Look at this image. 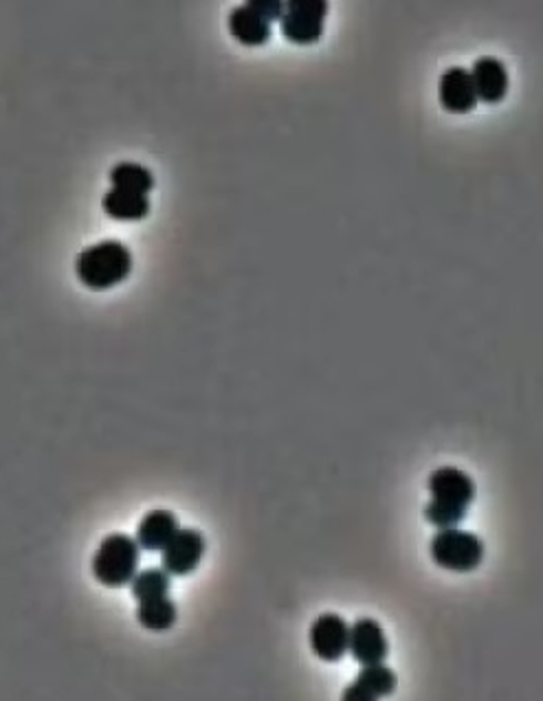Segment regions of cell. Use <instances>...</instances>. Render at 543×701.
Segmentation results:
<instances>
[{"label": "cell", "instance_id": "5", "mask_svg": "<svg viewBox=\"0 0 543 701\" xmlns=\"http://www.w3.org/2000/svg\"><path fill=\"white\" fill-rule=\"evenodd\" d=\"M207 542L196 528H178L163 553V569L170 576H189L203 561Z\"/></svg>", "mask_w": 543, "mask_h": 701}, {"label": "cell", "instance_id": "19", "mask_svg": "<svg viewBox=\"0 0 543 701\" xmlns=\"http://www.w3.org/2000/svg\"><path fill=\"white\" fill-rule=\"evenodd\" d=\"M245 7H249L269 22H277L284 13V0H245Z\"/></svg>", "mask_w": 543, "mask_h": 701}, {"label": "cell", "instance_id": "7", "mask_svg": "<svg viewBox=\"0 0 543 701\" xmlns=\"http://www.w3.org/2000/svg\"><path fill=\"white\" fill-rule=\"evenodd\" d=\"M348 653L363 667L386 662L390 656V642L383 627L375 618H359L350 627Z\"/></svg>", "mask_w": 543, "mask_h": 701}, {"label": "cell", "instance_id": "11", "mask_svg": "<svg viewBox=\"0 0 543 701\" xmlns=\"http://www.w3.org/2000/svg\"><path fill=\"white\" fill-rule=\"evenodd\" d=\"M178 530V519L172 511L165 508H156L150 511L136 528V544L141 550L147 553H161L167 542L174 537V533Z\"/></svg>", "mask_w": 543, "mask_h": 701}, {"label": "cell", "instance_id": "17", "mask_svg": "<svg viewBox=\"0 0 543 701\" xmlns=\"http://www.w3.org/2000/svg\"><path fill=\"white\" fill-rule=\"evenodd\" d=\"M129 585H131V591H133V598L136 602H143V600L170 594L172 576L163 567H150V569L136 571Z\"/></svg>", "mask_w": 543, "mask_h": 701}, {"label": "cell", "instance_id": "13", "mask_svg": "<svg viewBox=\"0 0 543 701\" xmlns=\"http://www.w3.org/2000/svg\"><path fill=\"white\" fill-rule=\"evenodd\" d=\"M102 209L113 220L139 223L150 214V198H147V194H136V192L113 187L111 192L104 194Z\"/></svg>", "mask_w": 543, "mask_h": 701}, {"label": "cell", "instance_id": "18", "mask_svg": "<svg viewBox=\"0 0 543 701\" xmlns=\"http://www.w3.org/2000/svg\"><path fill=\"white\" fill-rule=\"evenodd\" d=\"M328 9H330V0H284V11L304 13V16H313L321 20H326Z\"/></svg>", "mask_w": 543, "mask_h": 701}, {"label": "cell", "instance_id": "16", "mask_svg": "<svg viewBox=\"0 0 543 701\" xmlns=\"http://www.w3.org/2000/svg\"><path fill=\"white\" fill-rule=\"evenodd\" d=\"M111 183H113V187H120V189H129V192H136V194H150L154 189V174L139 163L124 161L111 169Z\"/></svg>", "mask_w": 543, "mask_h": 701}, {"label": "cell", "instance_id": "14", "mask_svg": "<svg viewBox=\"0 0 543 701\" xmlns=\"http://www.w3.org/2000/svg\"><path fill=\"white\" fill-rule=\"evenodd\" d=\"M136 620L147 631H154V633L170 631L176 625V620H178L176 602L167 594L150 598V600H143V602H139Z\"/></svg>", "mask_w": 543, "mask_h": 701}, {"label": "cell", "instance_id": "8", "mask_svg": "<svg viewBox=\"0 0 543 701\" xmlns=\"http://www.w3.org/2000/svg\"><path fill=\"white\" fill-rule=\"evenodd\" d=\"M438 97L447 113L451 115H467L478 106L475 86L471 80L469 69L464 66H449L438 84Z\"/></svg>", "mask_w": 543, "mask_h": 701}, {"label": "cell", "instance_id": "6", "mask_svg": "<svg viewBox=\"0 0 543 701\" xmlns=\"http://www.w3.org/2000/svg\"><path fill=\"white\" fill-rule=\"evenodd\" d=\"M350 627L337 614H324L310 625V649L324 662H339L348 653Z\"/></svg>", "mask_w": 543, "mask_h": 701}, {"label": "cell", "instance_id": "12", "mask_svg": "<svg viewBox=\"0 0 543 701\" xmlns=\"http://www.w3.org/2000/svg\"><path fill=\"white\" fill-rule=\"evenodd\" d=\"M229 33L243 47H263L272 40V22L252 11L249 7L240 4L229 13Z\"/></svg>", "mask_w": 543, "mask_h": 701}, {"label": "cell", "instance_id": "1", "mask_svg": "<svg viewBox=\"0 0 543 701\" xmlns=\"http://www.w3.org/2000/svg\"><path fill=\"white\" fill-rule=\"evenodd\" d=\"M431 502L424 506V519L440 528L460 526L475 499V482L455 466L436 468L427 482Z\"/></svg>", "mask_w": 543, "mask_h": 701}, {"label": "cell", "instance_id": "3", "mask_svg": "<svg viewBox=\"0 0 543 701\" xmlns=\"http://www.w3.org/2000/svg\"><path fill=\"white\" fill-rule=\"evenodd\" d=\"M141 548L135 537H129L124 533L109 535L91 563L93 576L104 587H124L133 580L139 569Z\"/></svg>", "mask_w": 543, "mask_h": 701}, {"label": "cell", "instance_id": "15", "mask_svg": "<svg viewBox=\"0 0 543 701\" xmlns=\"http://www.w3.org/2000/svg\"><path fill=\"white\" fill-rule=\"evenodd\" d=\"M277 22H279L281 35H284L288 42L297 44V47L315 44V42H319L321 35H324V20H321V18L284 11Z\"/></svg>", "mask_w": 543, "mask_h": 701}, {"label": "cell", "instance_id": "9", "mask_svg": "<svg viewBox=\"0 0 543 701\" xmlns=\"http://www.w3.org/2000/svg\"><path fill=\"white\" fill-rule=\"evenodd\" d=\"M469 73H471V80L475 86L478 102L500 104L506 97L511 80H509V71H506L502 60H498L493 55L478 58Z\"/></svg>", "mask_w": 543, "mask_h": 701}, {"label": "cell", "instance_id": "4", "mask_svg": "<svg viewBox=\"0 0 543 701\" xmlns=\"http://www.w3.org/2000/svg\"><path fill=\"white\" fill-rule=\"evenodd\" d=\"M429 553L438 567L464 574L480 567L484 559V542L475 533L458 526L440 528L431 539Z\"/></svg>", "mask_w": 543, "mask_h": 701}, {"label": "cell", "instance_id": "10", "mask_svg": "<svg viewBox=\"0 0 543 701\" xmlns=\"http://www.w3.org/2000/svg\"><path fill=\"white\" fill-rule=\"evenodd\" d=\"M397 689V673L383 664H363L357 680L344 691L346 701H375L392 695Z\"/></svg>", "mask_w": 543, "mask_h": 701}, {"label": "cell", "instance_id": "2", "mask_svg": "<svg viewBox=\"0 0 543 701\" xmlns=\"http://www.w3.org/2000/svg\"><path fill=\"white\" fill-rule=\"evenodd\" d=\"M133 254L120 240H102L84 249L75 260V276L91 290H109L129 280Z\"/></svg>", "mask_w": 543, "mask_h": 701}]
</instances>
